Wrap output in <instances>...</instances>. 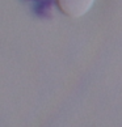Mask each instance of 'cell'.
Instances as JSON below:
<instances>
[{
	"instance_id": "6da1fadb",
	"label": "cell",
	"mask_w": 122,
	"mask_h": 127,
	"mask_svg": "<svg viewBox=\"0 0 122 127\" xmlns=\"http://www.w3.org/2000/svg\"><path fill=\"white\" fill-rule=\"evenodd\" d=\"M57 1L64 15L72 18H79L92 8L95 0H57Z\"/></svg>"
}]
</instances>
